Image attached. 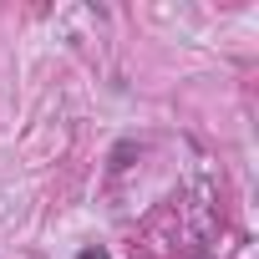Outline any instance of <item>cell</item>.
Wrapping results in <instances>:
<instances>
[{"label":"cell","instance_id":"1","mask_svg":"<svg viewBox=\"0 0 259 259\" xmlns=\"http://www.w3.org/2000/svg\"><path fill=\"white\" fill-rule=\"evenodd\" d=\"M76 259H112V254H107V249H97V244H92V249H81V254H76Z\"/></svg>","mask_w":259,"mask_h":259}]
</instances>
